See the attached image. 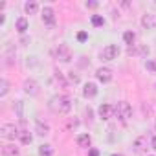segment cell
<instances>
[{"instance_id": "cell-11", "label": "cell", "mask_w": 156, "mask_h": 156, "mask_svg": "<svg viewBox=\"0 0 156 156\" xmlns=\"http://www.w3.org/2000/svg\"><path fill=\"white\" fill-rule=\"evenodd\" d=\"M96 96H98V87H96V83H87V85L83 87V98L92 99V98H96Z\"/></svg>"}, {"instance_id": "cell-6", "label": "cell", "mask_w": 156, "mask_h": 156, "mask_svg": "<svg viewBox=\"0 0 156 156\" xmlns=\"http://www.w3.org/2000/svg\"><path fill=\"white\" fill-rule=\"evenodd\" d=\"M96 77H98L99 83H110L112 77H114V72H112V68H108V66H101V68L96 70Z\"/></svg>"}, {"instance_id": "cell-13", "label": "cell", "mask_w": 156, "mask_h": 156, "mask_svg": "<svg viewBox=\"0 0 156 156\" xmlns=\"http://www.w3.org/2000/svg\"><path fill=\"white\" fill-rule=\"evenodd\" d=\"M141 26H143L145 30H152V28L156 26V19H154V15H152V13H145V15L141 17Z\"/></svg>"}, {"instance_id": "cell-14", "label": "cell", "mask_w": 156, "mask_h": 156, "mask_svg": "<svg viewBox=\"0 0 156 156\" xmlns=\"http://www.w3.org/2000/svg\"><path fill=\"white\" fill-rule=\"evenodd\" d=\"M2 156H20V151H19V147L8 143L2 147Z\"/></svg>"}, {"instance_id": "cell-10", "label": "cell", "mask_w": 156, "mask_h": 156, "mask_svg": "<svg viewBox=\"0 0 156 156\" xmlns=\"http://www.w3.org/2000/svg\"><path fill=\"white\" fill-rule=\"evenodd\" d=\"M35 132H37L39 136H48V134H50V125H48L46 121H42L41 118H37V119H35Z\"/></svg>"}, {"instance_id": "cell-20", "label": "cell", "mask_w": 156, "mask_h": 156, "mask_svg": "<svg viewBox=\"0 0 156 156\" xmlns=\"http://www.w3.org/2000/svg\"><path fill=\"white\" fill-rule=\"evenodd\" d=\"M123 41H125V44H129V46L132 48V44H134V41H136V33H134V31H125V33H123Z\"/></svg>"}, {"instance_id": "cell-30", "label": "cell", "mask_w": 156, "mask_h": 156, "mask_svg": "<svg viewBox=\"0 0 156 156\" xmlns=\"http://www.w3.org/2000/svg\"><path fill=\"white\" fill-rule=\"evenodd\" d=\"M112 156H123V154H112Z\"/></svg>"}, {"instance_id": "cell-26", "label": "cell", "mask_w": 156, "mask_h": 156, "mask_svg": "<svg viewBox=\"0 0 156 156\" xmlns=\"http://www.w3.org/2000/svg\"><path fill=\"white\" fill-rule=\"evenodd\" d=\"M88 156H99V151L94 149V147H90V149H88Z\"/></svg>"}, {"instance_id": "cell-16", "label": "cell", "mask_w": 156, "mask_h": 156, "mask_svg": "<svg viewBox=\"0 0 156 156\" xmlns=\"http://www.w3.org/2000/svg\"><path fill=\"white\" fill-rule=\"evenodd\" d=\"M19 140H20V143H24V145H30V143L33 141V136H31V132H30V130L22 129V130L19 132Z\"/></svg>"}, {"instance_id": "cell-1", "label": "cell", "mask_w": 156, "mask_h": 156, "mask_svg": "<svg viewBox=\"0 0 156 156\" xmlns=\"http://www.w3.org/2000/svg\"><path fill=\"white\" fill-rule=\"evenodd\" d=\"M50 107H51V110H55L59 114H68L72 110V98L70 96H55L50 99Z\"/></svg>"}, {"instance_id": "cell-5", "label": "cell", "mask_w": 156, "mask_h": 156, "mask_svg": "<svg viewBox=\"0 0 156 156\" xmlns=\"http://www.w3.org/2000/svg\"><path fill=\"white\" fill-rule=\"evenodd\" d=\"M118 57H119V48H118V44H108V46H105L103 51H101V59H103V61H114V59H118Z\"/></svg>"}, {"instance_id": "cell-2", "label": "cell", "mask_w": 156, "mask_h": 156, "mask_svg": "<svg viewBox=\"0 0 156 156\" xmlns=\"http://www.w3.org/2000/svg\"><path fill=\"white\" fill-rule=\"evenodd\" d=\"M114 116L119 118L121 121H127L132 116V107L127 101H119L118 105H114Z\"/></svg>"}, {"instance_id": "cell-3", "label": "cell", "mask_w": 156, "mask_h": 156, "mask_svg": "<svg viewBox=\"0 0 156 156\" xmlns=\"http://www.w3.org/2000/svg\"><path fill=\"white\" fill-rule=\"evenodd\" d=\"M19 129L13 125V123H4L2 127H0V136H2L4 140H15L19 138Z\"/></svg>"}, {"instance_id": "cell-25", "label": "cell", "mask_w": 156, "mask_h": 156, "mask_svg": "<svg viewBox=\"0 0 156 156\" xmlns=\"http://www.w3.org/2000/svg\"><path fill=\"white\" fill-rule=\"evenodd\" d=\"M68 77H70V81H72V83H79V81H81V79H79V75H75L73 72H70Z\"/></svg>"}, {"instance_id": "cell-28", "label": "cell", "mask_w": 156, "mask_h": 156, "mask_svg": "<svg viewBox=\"0 0 156 156\" xmlns=\"http://www.w3.org/2000/svg\"><path fill=\"white\" fill-rule=\"evenodd\" d=\"M151 147H152V149L156 151V134H154V136L151 138Z\"/></svg>"}, {"instance_id": "cell-8", "label": "cell", "mask_w": 156, "mask_h": 156, "mask_svg": "<svg viewBox=\"0 0 156 156\" xmlns=\"http://www.w3.org/2000/svg\"><path fill=\"white\" fill-rule=\"evenodd\" d=\"M42 20L48 26H53L55 24V11H53V8H50V6L42 8Z\"/></svg>"}, {"instance_id": "cell-15", "label": "cell", "mask_w": 156, "mask_h": 156, "mask_svg": "<svg viewBox=\"0 0 156 156\" xmlns=\"http://www.w3.org/2000/svg\"><path fill=\"white\" fill-rule=\"evenodd\" d=\"M15 28H17L19 33H26V30H28V19L26 17H19L15 20Z\"/></svg>"}, {"instance_id": "cell-9", "label": "cell", "mask_w": 156, "mask_h": 156, "mask_svg": "<svg viewBox=\"0 0 156 156\" xmlns=\"http://www.w3.org/2000/svg\"><path fill=\"white\" fill-rule=\"evenodd\" d=\"M24 92L28 96H37L39 94V83L35 79H26L24 81Z\"/></svg>"}, {"instance_id": "cell-21", "label": "cell", "mask_w": 156, "mask_h": 156, "mask_svg": "<svg viewBox=\"0 0 156 156\" xmlns=\"http://www.w3.org/2000/svg\"><path fill=\"white\" fill-rule=\"evenodd\" d=\"M92 26H96V28H99V26H103L105 24V19L101 17V15H92Z\"/></svg>"}, {"instance_id": "cell-4", "label": "cell", "mask_w": 156, "mask_h": 156, "mask_svg": "<svg viewBox=\"0 0 156 156\" xmlns=\"http://www.w3.org/2000/svg\"><path fill=\"white\" fill-rule=\"evenodd\" d=\"M55 57L61 61V62H70L72 61V50L68 44H59L55 48Z\"/></svg>"}, {"instance_id": "cell-22", "label": "cell", "mask_w": 156, "mask_h": 156, "mask_svg": "<svg viewBox=\"0 0 156 156\" xmlns=\"http://www.w3.org/2000/svg\"><path fill=\"white\" fill-rule=\"evenodd\" d=\"M8 90H9V83H8V79H2L0 81V96H6L8 94Z\"/></svg>"}, {"instance_id": "cell-17", "label": "cell", "mask_w": 156, "mask_h": 156, "mask_svg": "<svg viewBox=\"0 0 156 156\" xmlns=\"http://www.w3.org/2000/svg\"><path fill=\"white\" fill-rule=\"evenodd\" d=\"M24 11H26L28 15H35V13L39 11V4L35 2V0H30V2L24 4Z\"/></svg>"}, {"instance_id": "cell-31", "label": "cell", "mask_w": 156, "mask_h": 156, "mask_svg": "<svg viewBox=\"0 0 156 156\" xmlns=\"http://www.w3.org/2000/svg\"><path fill=\"white\" fill-rule=\"evenodd\" d=\"M154 129H156V121H154Z\"/></svg>"}, {"instance_id": "cell-7", "label": "cell", "mask_w": 156, "mask_h": 156, "mask_svg": "<svg viewBox=\"0 0 156 156\" xmlns=\"http://www.w3.org/2000/svg\"><path fill=\"white\" fill-rule=\"evenodd\" d=\"M98 114H99V118H101L103 121L110 119V118H112V114H114V105H110V103H103V105H99Z\"/></svg>"}, {"instance_id": "cell-12", "label": "cell", "mask_w": 156, "mask_h": 156, "mask_svg": "<svg viewBox=\"0 0 156 156\" xmlns=\"http://www.w3.org/2000/svg\"><path fill=\"white\" fill-rule=\"evenodd\" d=\"M75 141H77V145L83 147V149H90V145H92V138H90V134H87V132L79 134V136L75 138Z\"/></svg>"}, {"instance_id": "cell-27", "label": "cell", "mask_w": 156, "mask_h": 156, "mask_svg": "<svg viewBox=\"0 0 156 156\" xmlns=\"http://www.w3.org/2000/svg\"><path fill=\"white\" fill-rule=\"evenodd\" d=\"M77 39H79V41L83 42V41H87V39H88V35H87L85 31H81V33H77Z\"/></svg>"}, {"instance_id": "cell-23", "label": "cell", "mask_w": 156, "mask_h": 156, "mask_svg": "<svg viewBox=\"0 0 156 156\" xmlns=\"http://www.w3.org/2000/svg\"><path fill=\"white\" fill-rule=\"evenodd\" d=\"M145 68H147L149 72L156 73V57H154V59H149V61L145 62Z\"/></svg>"}, {"instance_id": "cell-19", "label": "cell", "mask_w": 156, "mask_h": 156, "mask_svg": "<svg viewBox=\"0 0 156 156\" xmlns=\"http://www.w3.org/2000/svg\"><path fill=\"white\" fill-rule=\"evenodd\" d=\"M39 154L41 156H53V147L48 145V143H44V145L39 147Z\"/></svg>"}, {"instance_id": "cell-29", "label": "cell", "mask_w": 156, "mask_h": 156, "mask_svg": "<svg viewBox=\"0 0 156 156\" xmlns=\"http://www.w3.org/2000/svg\"><path fill=\"white\" fill-rule=\"evenodd\" d=\"M87 8H98V2H87Z\"/></svg>"}, {"instance_id": "cell-18", "label": "cell", "mask_w": 156, "mask_h": 156, "mask_svg": "<svg viewBox=\"0 0 156 156\" xmlns=\"http://www.w3.org/2000/svg\"><path fill=\"white\" fill-rule=\"evenodd\" d=\"M145 147H147V136H140V138L134 141V149H136V152H143Z\"/></svg>"}, {"instance_id": "cell-24", "label": "cell", "mask_w": 156, "mask_h": 156, "mask_svg": "<svg viewBox=\"0 0 156 156\" xmlns=\"http://www.w3.org/2000/svg\"><path fill=\"white\" fill-rule=\"evenodd\" d=\"M55 81H57V83H61V87H68V81L64 79V75H62L61 72H57V73H55Z\"/></svg>"}]
</instances>
